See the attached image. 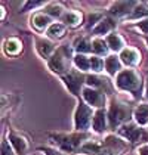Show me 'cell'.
<instances>
[{"instance_id": "1", "label": "cell", "mask_w": 148, "mask_h": 155, "mask_svg": "<svg viewBox=\"0 0 148 155\" xmlns=\"http://www.w3.org/2000/svg\"><path fill=\"white\" fill-rule=\"evenodd\" d=\"M71 53H73V50L68 45H64L61 48H58L48 61L49 68L56 74H61L62 77L65 74H68L70 65H71V58H74V56H71Z\"/></svg>"}, {"instance_id": "2", "label": "cell", "mask_w": 148, "mask_h": 155, "mask_svg": "<svg viewBox=\"0 0 148 155\" xmlns=\"http://www.w3.org/2000/svg\"><path fill=\"white\" fill-rule=\"evenodd\" d=\"M52 139L62 151L76 152V151H80L82 146L86 143L85 140L87 139V134L82 133V131L74 133V134H52Z\"/></svg>"}, {"instance_id": "3", "label": "cell", "mask_w": 148, "mask_h": 155, "mask_svg": "<svg viewBox=\"0 0 148 155\" xmlns=\"http://www.w3.org/2000/svg\"><path fill=\"white\" fill-rule=\"evenodd\" d=\"M116 84L119 89L126 90V92H132L138 95L141 90V75L133 70H123L117 74L116 78Z\"/></svg>"}, {"instance_id": "4", "label": "cell", "mask_w": 148, "mask_h": 155, "mask_svg": "<svg viewBox=\"0 0 148 155\" xmlns=\"http://www.w3.org/2000/svg\"><path fill=\"white\" fill-rule=\"evenodd\" d=\"M130 107L127 104L119 102V101H113L108 109V121H110V127L116 129L117 126H123L124 121L129 120L130 117Z\"/></svg>"}, {"instance_id": "5", "label": "cell", "mask_w": 148, "mask_h": 155, "mask_svg": "<svg viewBox=\"0 0 148 155\" xmlns=\"http://www.w3.org/2000/svg\"><path fill=\"white\" fill-rule=\"evenodd\" d=\"M92 108L85 102H79V107L74 114V127L79 131H85L89 129L92 123Z\"/></svg>"}, {"instance_id": "6", "label": "cell", "mask_w": 148, "mask_h": 155, "mask_svg": "<svg viewBox=\"0 0 148 155\" xmlns=\"http://www.w3.org/2000/svg\"><path fill=\"white\" fill-rule=\"evenodd\" d=\"M124 148H126V143L122 139H119L116 136H108L99 145L96 155H120Z\"/></svg>"}, {"instance_id": "7", "label": "cell", "mask_w": 148, "mask_h": 155, "mask_svg": "<svg viewBox=\"0 0 148 155\" xmlns=\"http://www.w3.org/2000/svg\"><path fill=\"white\" fill-rule=\"evenodd\" d=\"M82 95H83L87 105H92V107L99 108V109H102V107L105 105V95H104V92H101L98 89L86 86L82 90Z\"/></svg>"}, {"instance_id": "8", "label": "cell", "mask_w": 148, "mask_h": 155, "mask_svg": "<svg viewBox=\"0 0 148 155\" xmlns=\"http://www.w3.org/2000/svg\"><path fill=\"white\" fill-rule=\"evenodd\" d=\"M119 134L126 137L130 142H139L141 139H147L144 131L141 130L139 127H136L135 124H130V123H124L123 126L119 129Z\"/></svg>"}, {"instance_id": "9", "label": "cell", "mask_w": 148, "mask_h": 155, "mask_svg": "<svg viewBox=\"0 0 148 155\" xmlns=\"http://www.w3.org/2000/svg\"><path fill=\"white\" fill-rule=\"evenodd\" d=\"M62 78H64L65 86L70 89V92H71L73 95H79V93H80V87H82V84L86 83V81H85L86 78L77 71H70L68 74H65Z\"/></svg>"}, {"instance_id": "10", "label": "cell", "mask_w": 148, "mask_h": 155, "mask_svg": "<svg viewBox=\"0 0 148 155\" xmlns=\"http://www.w3.org/2000/svg\"><path fill=\"white\" fill-rule=\"evenodd\" d=\"M136 5H138L136 2H116L111 5L110 13L116 15V16H124V15H129V13L133 12Z\"/></svg>"}, {"instance_id": "11", "label": "cell", "mask_w": 148, "mask_h": 155, "mask_svg": "<svg viewBox=\"0 0 148 155\" xmlns=\"http://www.w3.org/2000/svg\"><path fill=\"white\" fill-rule=\"evenodd\" d=\"M120 61L127 67H135L141 61V53L133 48H126L120 52Z\"/></svg>"}, {"instance_id": "12", "label": "cell", "mask_w": 148, "mask_h": 155, "mask_svg": "<svg viewBox=\"0 0 148 155\" xmlns=\"http://www.w3.org/2000/svg\"><path fill=\"white\" fill-rule=\"evenodd\" d=\"M9 142L13 146V149L19 155H24L28 149V142L22 134L15 133V131H9Z\"/></svg>"}, {"instance_id": "13", "label": "cell", "mask_w": 148, "mask_h": 155, "mask_svg": "<svg viewBox=\"0 0 148 155\" xmlns=\"http://www.w3.org/2000/svg\"><path fill=\"white\" fill-rule=\"evenodd\" d=\"M37 52H39V55L42 56V58H45V59L49 61V58L55 53V45L50 41V40H46V38H40V40H37Z\"/></svg>"}, {"instance_id": "14", "label": "cell", "mask_w": 148, "mask_h": 155, "mask_svg": "<svg viewBox=\"0 0 148 155\" xmlns=\"http://www.w3.org/2000/svg\"><path fill=\"white\" fill-rule=\"evenodd\" d=\"M107 118H108V114L104 109H98L93 114L92 127H93V130L96 131V133H102V131L107 129Z\"/></svg>"}, {"instance_id": "15", "label": "cell", "mask_w": 148, "mask_h": 155, "mask_svg": "<svg viewBox=\"0 0 148 155\" xmlns=\"http://www.w3.org/2000/svg\"><path fill=\"white\" fill-rule=\"evenodd\" d=\"M114 27H116V22H114L111 18H102V19L98 21L96 25L92 28V34H96V36L107 34V33H110Z\"/></svg>"}, {"instance_id": "16", "label": "cell", "mask_w": 148, "mask_h": 155, "mask_svg": "<svg viewBox=\"0 0 148 155\" xmlns=\"http://www.w3.org/2000/svg\"><path fill=\"white\" fill-rule=\"evenodd\" d=\"M133 117H135V121L139 126L148 124V104L138 105L135 109V112H133Z\"/></svg>"}, {"instance_id": "17", "label": "cell", "mask_w": 148, "mask_h": 155, "mask_svg": "<svg viewBox=\"0 0 148 155\" xmlns=\"http://www.w3.org/2000/svg\"><path fill=\"white\" fill-rule=\"evenodd\" d=\"M105 70H107L108 74H111V75L119 74L120 70H122V61H120V58H117L116 55L108 56L107 61H105Z\"/></svg>"}, {"instance_id": "18", "label": "cell", "mask_w": 148, "mask_h": 155, "mask_svg": "<svg viewBox=\"0 0 148 155\" xmlns=\"http://www.w3.org/2000/svg\"><path fill=\"white\" fill-rule=\"evenodd\" d=\"M107 45H108V48L111 50H114V52H119V50H123V46H124V40L123 37L120 36V34H117V33H111L110 36L107 37Z\"/></svg>"}, {"instance_id": "19", "label": "cell", "mask_w": 148, "mask_h": 155, "mask_svg": "<svg viewBox=\"0 0 148 155\" xmlns=\"http://www.w3.org/2000/svg\"><path fill=\"white\" fill-rule=\"evenodd\" d=\"M62 22L68 27H77L82 22V13L76 12V11H67L62 15Z\"/></svg>"}, {"instance_id": "20", "label": "cell", "mask_w": 148, "mask_h": 155, "mask_svg": "<svg viewBox=\"0 0 148 155\" xmlns=\"http://www.w3.org/2000/svg\"><path fill=\"white\" fill-rule=\"evenodd\" d=\"M31 22L34 25L36 30H45V28H49L50 27V16L46 13H36L31 19Z\"/></svg>"}, {"instance_id": "21", "label": "cell", "mask_w": 148, "mask_h": 155, "mask_svg": "<svg viewBox=\"0 0 148 155\" xmlns=\"http://www.w3.org/2000/svg\"><path fill=\"white\" fill-rule=\"evenodd\" d=\"M73 48L77 50V53H89V52H92L93 49H92V41H89L86 37H77L76 40H74V45Z\"/></svg>"}, {"instance_id": "22", "label": "cell", "mask_w": 148, "mask_h": 155, "mask_svg": "<svg viewBox=\"0 0 148 155\" xmlns=\"http://www.w3.org/2000/svg\"><path fill=\"white\" fill-rule=\"evenodd\" d=\"M86 84L87 87H93V89H98L102 92V89H110L108 86V81L105 78H101V77H96V75H89L86 77Z\"/></svg>"}, {"instance_id": "23", "label": "cell", "mask_w": 148, "mask_h": 155, "mask_svg": "<svg viewBox=\"0 0 148 155\" xmlns=\"http://www.w3.org/2000/svg\"><path fill=\"white\" fill-rule=\"evenodd\" d=\"M21 49H22V46H21V41L18 38H8L5 41V52L8 55H18L21 52Z\"/></svg>"}, {"instance_id": "24", "label": "cell", "mask_w": 148, "mask_h": 155, "mask_svg": "<svg viewBox=\"0 0 148 155\" xmlns=\"http://www.w3.org/2000/svg\"><path fill=\"white\" fill-rule=\"evenodd\" d=\"M46 34L50 38H61L65 34V25L61 24V22H52L50 27L48 28V31H46Z\"/></svg>"}, {"instance_id": "25", "label": "cell", "mask_w": 148, "mask_h": 155, "mask_svg": "<svg viewBox=\"0 0 148 155\" xmlns=\"http://www.w3.org/2000/svg\"><path fill=\"white\" fill-rule=\"evenodd\" d=\"M74 64H76V67H77L80 71L90 70V58H87V56L82 55V53H77V55L74 56Z\"/></svg>"}, {"instance_id": "26", "label": "cell", "mask_w": 148, "mask_h": 155, "mask_svg": "<svg viewBox=\"0 0 148 155\" xmlns=\"http://www.w3.org/2000/svg\"><path fill=\"white\" fill-rule=\"evenodd\" d=\"M92 49L96 55H107L108 53V45L102 38H93L92 40Z\"/></svg>"}, {"instance_id": "27", "label": "cell", "mask_w": 148, "mask_h": 155, "mask_svg": "<svg viewBox=\"0 0 148 155\" xmlns=\"http://www.w3.org/2000/svg\"><path fill=\"white\" fill-rule=\"evenodd\" d=\"M45 13L49 15V16H53V18H62V15H64V8H62L59 3H50V5L46 6Z\"/></svg>"}, {"instance_id": "28", "label": "cell", "mask_w": 148, "mask_h": 155, "mask_svg": "<svg viewBox=\"0 0 148 155\" xmlns=\"http://www.w3.org/2000/svg\"><path fill=\"white\" fill-rule=\"evenodd\" d=\"M132 19H138V18H148V5L147 3H138L133 9V12L130 13Z\"/></svg>"}, {"instance_id": "29", "label": "cell", "mask_w": 148, "mask_h": 155, "mask_svg": "<svg viewBox=\"0 0 148 155\" xmlns=\"http://www.w3.org/2000/svg\"><path fill=\"white\" fill-rule=\"evenodd\" d=\"M90 68L96 72L102 71V68H104V61L101 59L99 56H90Z\"/></svg>"}, {"instance_id": "30", "label": "cell", "mask_w": 148, "mask_h": 155, "mask_svg": "<svg viewBox=\"0 0 148 155\" xmlns=\"http://www.w3.org/2000/svg\"><path fill=\"white\" fill-rule=\"evenodd\" d=\"M2 155H15L12 151V148L9 146L8 140H3L2 142Z\"/></svg>"}, {"instance_id": "31", "label": "cell", "mask_w": 148, "mask_h": 155, "mask_svg": "<svg viewBox=\"0 0 148 155\" xmlns=\"http://www.w3.org/2000/svg\"><path fill=\"white\" fill-rule=\"evenodd\" d=\"M138 27H139V30H141L142 33L148 34V18H145V19H141V21L138 22Z\"/></svg>"}, {"instance_id": "32", "label": "cell", "mask_w": 148, "mask_h": 155, "mask_svg": "<svg viewBox=\"0 0 148 155\" xmlns=\"http://www.w3.org/2000/svg\"><path fill=\"white\" fill-rule=\"evenodd\" d=\"M43 5H45L43 2H27L24 11H28V9H31V8H39V6H43Z\"/></svg>"}, {"instance_id": "33", "label": "cell", "mask_w": 148, "mask_h": 155, "mask_svg": "<svg viewBox=\"0 0 148 155\" xmlns=\"http://www.w3.org/2000/svg\"><path fill=\"white\" fill-rule=\"evenodd\" d=\"M138 155H148V143L141 145V146L138 148Z\"/></svg>"}, {"instance_id": "34", "label": "cell", "mask_w": 148, "mask_h": 155, "mask_svg": "<svg viewBox=\"0 0 148 155\" xmlns=\"http://www.w3.org/2000/svg\"><path fill=\"white\" fill-rule=\"evenodd\" d=\"M42 151H45V154L46 155H62L59 154V152H56L55 149H50V148H40Z\"/></svg>"}, {"instance_id": "35", "label": "cell", "mask_w": 148, "mask_h": 155, "mask_svg": "<svg viewBox=\"0 0 148 155\" xmlns=\"http://www.w3.org/2000/svg\"><path fill=\"white\" fill-rule=\"evenodd\" d=\"M145 96L148 97V78H147V89H145Z\"/></svg>"}, {"instance_id": "36", "label": "cell", "mask_w": 148, "mask_h": 155, "mask_svg": "<svg viewBox=\"0 0 148 155\" xmlns=\"http://www.w3.org/2000/svg\"><path fill=\"white\" fill-rule=\"evenodd\" d=\"M5 18V8H2V19Z\"/></svg>"}, {"instance_id": "37", "label": "cell", "mask_w": 148, "mask_h": 155, "mask_svg": "<svg viewBox=\"0 0 148 155\" xmlns=\"http://www.w3.org/2000/svg\"><path fill=\"white\" fill-rule=\"evenodd\" d=\"M147 45H148V38H147Z\"/></svg>"}]
</instances>
